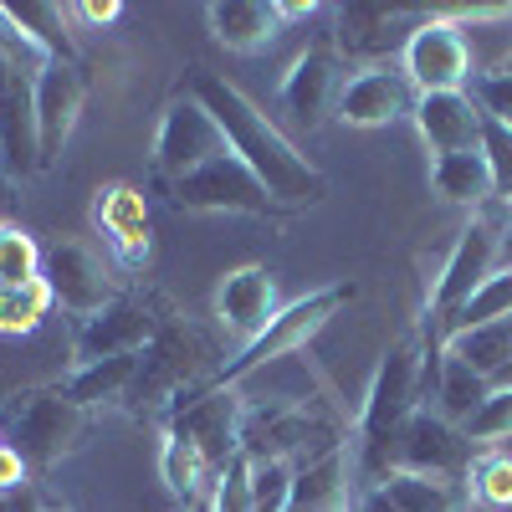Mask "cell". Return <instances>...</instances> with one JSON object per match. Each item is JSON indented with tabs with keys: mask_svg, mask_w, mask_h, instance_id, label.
Here are the masks:
<instances>
[{
	"mask_svg": "<svg viewBox=\"0 0 512 512\" xmlns=\"http://www.w3.org/2000/svg\"><path fill=\"white\" fill-rule=\"evenodd\" d=\"M185 93L205 103V113L221 123L226 149L272 190V200H277L282 210H303V205H318V200L328 195V175L292 149V139L236 88V82H226L221 72L195 67Z\"/></svg>",
	"mask_w": 512,
	"mask_h": 512,
	"instance_id": "cell-1",
	"label": "cell"
},
{
	"mask_svg": "<svg viewBox=\"0 0 512 512\" xmlns=\"http://www.w3.org/2000/svg\"><path fill=\"white\" fill-rule=\"evenodd\" d=\"M420 364H425V344L420 333L400 338V344L384 349L379 369H374V384L364 395V415H359V451H354V492H369L379 487L384 477L395 472V451H400V436H405V420L425 405L420 395Z\"/></svg>",
	"mask_w": 512,
	"mask_h": 512,
	"instance_id": "cell-2",
	"label": "cell"
},
{
	"mask_svg": "<svg viewBox=\"0 0 512 512\" xmlns=\"http://www.w3.org/2000/svg\"><path fill=\"white\" fill-rule=\"evenodd\" d=\"M88 415L67 384H26L0 400V441H6L41 482L57 461H67L82 441H88Z\"/></svg>",
	"mask_w": 512,
	"mask_h": 512,
	"instance_id": "cell-3",
	"label": "cell"
},
{
	"mask_svg": "<svg viewBox=\"0 0 512 512\" xmlns=\"http://www.w3.org/2000/svg\"><path fill=\"white\" fill-rule=\"evenodd\" d=\"M507 216H512L507 200H487L482 210H472V221H466V231L456 236L441 277L431 282V303H425V323L420 328H431L441 338L446 318H456L466 303H472V292L492 272H502V231H507Z\"/></svg>",
	"mask_w": 512,
	"mask_h": 512,
	"instance_id": "cell-4",
	"label": "cell"
},
{
	"mask_svg": "<svg viewBox=\"0 0 512 512\" xmlns=\"http://www.w3.org/2000/svg\"><path fill=\"white\" fill-rule=\"evenodd\" d=\"M210 359H216V354H210V344H205L195 328L164 323L154 333V344L139 354V374H134V384H128L123 405L134 410V415H164L185 390H195V384H205V379H216Z\"/></svg>",
	"mask_w": 512,
	"mask_h": 512,
	"instance_id": "cell-5",
	"label": "cell"
},
{
	"mask_svg": "<svg viewBox=\"0 0 512 512\" xmlns=\"http://www.w3.org/2000/svg\"><path fill=\"white\" fill-rule=\"evenodd\" d=\"M354 292H359L354 282H333V287H318V292H308V297H297V303H287L262 333L251 338V344H241V354H236L231 364L216 369V384H241L246 374L267 369V364H277V359H287V354H297L338 308L354 303Z\"/></svg>",
	"mask_w": 512,
	"mask_h": 512,
	"instance_id": "cell-6",
	"label": "cell"
},
{
	"mask_svg": "<svg viewBox=\"0 0 512 512\" xmlns=\"http://www.w3.org/2000/svg\"><path fill=\"white\" fill-rule=\"evenodd\" d=\"M477 451L472 436L461 431L456 420H446L441 410L420 405L410 420H405V436H400V451H395V472H415V477H436V482H451L461 487L477 466Z\"/></svg>",
	"mask_w": 512,
	"mask_h": 512,
	"instance_id": "cell-7",
	"label": "cell"
},
{
	"mask_svg": "<svg viewBox=\"0 0 512 512\" xmlns=\"http://www.w3.org/2000/svg\"><path fill=\"white\" fill-rule=\"evenodd\" d=\"M221 154H231V149H226V134H221V123L205 113L200 98L185 93V98H175V103L164 108L159 134H154V175H159L164 185L195 175L200 164L221 159Z\"/></svg>",
	"mask_w": 512,
	"mask_h": 512,
	"instance_id": "cell-8",
	"label": "cell"
},
{
	"mask_svg": "<svg viewBox=\"0 0 512 512\" xmlns=\"http://www.w3.org/2000/svg\"><path fill=\"white\" fill-rule=\"evenodd\" d=\"M169 200L180 210H226V216H282V205L272 200V190L251 175L236 154H221L200 164L195 175L169 185Z\"/></svg>",
	"mask_w": 512,
	"mask_h": 512,
	"instance_id": "cell-9",
	"label": "cell"
},
{
	"mask_svg": "<svg viewBox=\"0 0 512 512\" xmlns=\"http://www.w3.org/2000/svg\"><path fill=\"white\" fill-rule=\"evenodd\" d=\"M405 77L420 93H466L472 88V47H466V26L451 16H431L400 52Z\"/></svg>",
	"mask_w": 512,
	"mask_h": 512,
	"instance_id": "cell-10",
	"label": "cell"
},
{
	"mask_svg": "<svg viewBox=\"0 0 512 512\" xmlns=\"http://www.w3.org/2000/svg\"><path fill=\"white\" fill-rule=\"evenodd\" d=\"M0 169L26 180L41 169L36 149V67L0 47Z\"/></svg>",
	"mask_w": 512,
	"mask_h": 512,
	"instance_id": "cell-11",
	"label": "cell"
},
{
	"mask_svg": "<svg viewBox=\"0 0 512 512\" xmlns=\"http://www.w3.org/2000/svg\"><path fill=\"white\" fill-rule=\"evenodd\" d=\"M41 282L52 287V297L77 318V323H88L93 313H103L108 303H118V282L113 272L103 267V256L93 246H82V241H57L47 246V256H41Z\"/></svg>",
	"mask_w": 512,
	"mask_h": 512,
	"instance_id": "cell-12",
	"label": "cell"
},
{
	"mask_svg": "<svg viewBox=\"0 0 512 512\" xmlns=\"http://www.w3.org/2000/svg\"><path fill=\"white\" fill-rule=\"evenodd\" d=\"M159 328H164V303H159V297L123 292L118 303H108L103 313H93L88 323L77 328V364H98V359H118V354H144Z\"/></svg>",
	"mask_w": 512,
	"mask_h": 512,
	"instance_id": "cell-13",
	"label": "cell"
},
{
	"mask_svg": "<svg viewBox=\"0 0 512 512\" xmlns=\"http://www.w3.org/2000/svg\"><path fill=\"white\" fill-rule=\"evenodd\" d=\"M344 57H338L333 41H318V47H308L303 57H297L282 77V113L292 128H323L328 113H338V98H344Z\"/></svg>",
	"mask_w": 512,
	"mask_h": 512,
	"instance_id": "cell-14",
	"label": "cell"
},
{
	"mask_svg": "<svg viewBox=\"0 0 512 512\" xmlns=\"http://www.w3.org/2000/svg\"><path fill=\"white\" fill-rule=\"evenodd\" d=\"M169 436H185L216 472L241 456V425H246V400L236 395V384H216L205 390L195 405H185L180 415H169Z\"/></svg>",
	"mask_w": 512,
	"mask_h": 512,
	"instance_id": "cell-15",
	"label": "cell"
},
{
	"mask_svg": "<svg viewBox=\"0 0 512 512\" xmlns=\"http://www.w3.org/2000/svg\"><path fill=\"white\" fill-rule=\"evenodd\" d=\"M82 98H88V72L82 62L52 57L36 72V149H41V169H52L77 128Z\"/></svg>",
	"mask_w": 512,
	"mask_h": 512,
	"instance_id": "cell-16",
	"label": "cell"
},
{
	"mask_svg": "<svg viewBox=\"0 0 512 512\" xmlns=\"http://www.w3.org/2000/svg\"><path fill=\"white\" fill-rule=\"evenodd\" d=\"M93 226L108 241L113 262L123 272H144L154 262V216H149V200L134 185H103L93 200Z\"/></svg>",
	"mask_w": 512,
	"mask_h": 512,
	"instance_id": "cell-17",
	"label": "cell"
},
{
	"mask_svg": "<svg viewBox=\"0 0 512 512\" xmlns=\"http://www.w3.org/2000/svg\"><path fill=\"white\" fill-rule=\"evenodd\" d=\"M441 11H415V6H344L338 11V31L333 47L338 57H374V67L384 57L405 52V41Z\"/></svg>",
	"mask_w": 512,
	"mask_h": 512,
	"instance_id": "cell-18",
	"label": "cell"
},
{
	"mask_svg": "<svg viewBox=\"0 0 512 512\" xmlns=\"http://www.w3.org/2000/svg\"><path fill=\"white\" fill-rule=\"evenodd\" d=\"M420 88L405 77L400 62H369L359 77L344 82V98H338V118L354 123V128H384V123H400L415 118Z\"/></svg>",
	"mask_w": 512,
	"mask_h": 512,
	"instance_id": "cell-19",
	"label": "cell"
},
{
	"mask_svg": "<svg viewBox=\"0 0 512 512\" xmlns=\"http://www.w3.org/2000/svg\"><path fill=\"white\" fill-rule=\"evenodd\" d=\"M415 128L431 154H466V149H482L487 113L477 108L472 93H420Z\"/></svg>",
	"mask_w": 512,
	"mask_h": 512,
	"instance_id": "cell-20",
	"label": "cell"
},
{
	"mask_svg": "<svg viewBox=\"0 0 512 512\" xmlns=\"http://www.w3.org/2000/svg\"><path fill=\"white\" fill-rule=\"evenodd\" d=\"M277 313H282V303H277V282H272L267 267H241L216 292V318L241 338V344H251Z\"/></svg>",
	"mask_w": 512,
	"mask_h": 512,
	"instance_id": "cell-21",
	"label": "cell"
},
{
	"mask_svg": "<svg viewBox=\"0 0 512 512\" xmlns=\"http://www.w3.org/2000/svg\"><path fill=\"white\" fill-rule=\"evenodd\" d=\"M210 36L221 41L226 52H256L282 31V0H216L205 6Z\"/></svg>",
	"mask_w": 512,
	"mask_h": 512,
	"instance_id": "cell-22",
	"label": "cell"
},
{
	"mask_svg": "<svg viewBox=\"0 0 512 512\" xmlns=\"http://www.w3.org/2000/svg\"><path fill=\"white\" fill-rule=\"evenodd\" d=\"M456 507H461V487L415 477V472H390L354 502V512H456Z\"/></svg>",
	"mask_w": 512,
	"mask_h": 512,
	"instance_id": "cell-23",
	"label": "cell"
},
{
	"mask_svg": "<svg viewBox=\"0 0 512 512\" xmlns=\"http://www.w3.org/2000/svg\"><path fill=\"white\" fill-rule=\"evenodd\" d=\"M451 359H461L472 374H482L492 390L512 384V318H492V323H477V328H461L441 344Z\"/></svg>",
	"mask_w": 512,
	"mask_h": 512,
	"instance_id": "cell-24",
	"label": "cell"
},
{
	"mask_svg": "<svg viewBox=\"0 0 512 512\" xmlns=\"http://www.w3.org/2000/svg\"><path fill=\"white\" fill-rule=\"evenodd\" d=\"M431 190H436L446 205L482 210V205L492 200V175H487L482 149H466V154H436V159H431Z\"/></svg>",
	"mask_w": 512,
	"mask_h": 512,
	"instance_id": "cell-25",
	"label": "cell"
},
{
	"mask_svg": "<svg viewBox=\"0 0 512 512\" xmlns=\"http://www.w3.org/2000/svg\"><path fill=\"white\" fill-rule=\"evenodd\" d=\"M159 477H164V487L175 492L185 507H195V502H210V487H216V466H210L185 436H169L164 431V446H159Z\"/></svg>",
	"mask_w": 512,
	"mask_h": 512,
	"instance_id": "cell-26",
	"label": "cell"
},
{
	"mask_svg": "<svg viewBox=\"0 0 512 512\" xmlns=\"http://www.w3.org/2000/svg\"><path fill=\"white\" fill-rule=\"evenodd\" d=\"M139 374V354H118V359H98V364H77V374L67 379V395L82 410H98L128 395V384Z\"/></svg>",
	"mask_w": 512,
	"mask_h": 512,
	"instance_id": "cell-27",
	"label": "cell"
},
{
	"mask_svg": "<svg viewBox=\"0 0 512 512\" xmlns=\"http://www.w3.org/2000/svg\"><path fill=\"white\" fill-rule=\"evenodd\" d=\"M487 395H492V384L482 379V374H472L461 359H441V374H436V390H431V400H436V410L446 415V420H456V425H466L482 405H487Z\"/></svg>",
	"mask_w": 512,
	"mask_h": 512,
	"instance_id": "cell-28",
	"label": "cell"
},
{
	"mask_svg": "<svg viewBox=\"0 0 512 512\" xmlns=\"http://www.w3.org/2000/svg\"><path fill=\"white\" fill-rule=\"evenodd\" d=\"M0 21L16 26V31H26L47 57H67V62H77L72 36H67V11H62V6H41V0H31V6H0Z\"/></svg>",
	"mask_w": 512,
	"mask_h": 512,
	"instance_id": "cell-29",
	"label": "cell"
},
{
	"mask_svg": "<svg viewBox=\"0 0 512 512\" xmlns=\"http://www.w3.org/2000/svg\"><path fill=\"white\" fill-rule=\"evenodd\" d=\"M57 308V297L47 282H0V333H36L41 318Z\"/></svg>",
	"mask_w": 512,
	"mask_h": 512,
	"instance_id": "cell-30",
	"label": "cell"
},
{
	"mask_svg": "<svg viewBox=\"0 0 512 512\" xmlns=\"http://www.w3.org/2000/svg\"><path fill=\"white\" fill-rule=\"evenodd\" d=\"M492 318H512V267L492 272V277L472 292V303H466L456 318H446V328H441V344H446L451 333H461V328H477V323H492Z\"/></svg>",
	"mask_w": 512,
	"mask_h": 512,
	"instance_id": "cell-31",
	"label": "cell"
},
{
	"mask_svg": "<svg viewBox=\"0 0 512 512\" xmlns=\"http://www.w3.org/2000/svg\"><path fill=\"white\" fill-rule=\"evenodd\" d=\"M41 246L26 226L16 221H0V282H41Z\"/></svg>",
	"mask_w": 512,
	"mask_h": 512,
	"instance_id": "cell-32",
	"label": "cell"
},
{
	"mask_svg": "<svg viewBox=\"0 0 512 512\" xmlns=\"http://www.w3.org/2000/svg\"><path fill=\"white\" fill-rule=\"evenodd\" d=\"M246 466H251V507L256 512H287L297 466L292 461H246Z\"/></svg>",
	"mask_w": 512,
	"mask_h": 512,
	"instance_id": "cell-33",
	"label": "cell"
},
{
	"mask_svg": "<svg viewBox=\"0 0 512 512\" xmlns=\"http://www.w3.org/2000/svg\"><path fill=\"white\" fill-rule=\"evenodd\" d=\"M466 492L482 507H512V456H477Z\"/></svg>",
	"mask_w": 512,
	"mask_h": 512,
	"instance_id": "cell-34",
	"label": "cell"
},
{
	"mask_svg": "<svg viewBox=\"0 0 512 512\" xmlns=\"http://www.w3.org/2000/svg\"><path fill=\"white\" fill-rule=\"evenodd\" d=\"M482 159H487V175H492V200L512 205V128L487 118V128H482Z\"/></svg>",
	"mask_w": 512,
	"mask_h": 512,
	"instance_id": "cell-35",
	"label": "cell"
},
{
	"mask_svg": "<svg viewBox=\"0 0 512 512\" xmlns=\"http://www.w3.org/2000/svg\"><path fill=\"white\" fill-rule=\"evenodd\" d=\"M466 436H472V446H487V441H502L512 436V384H502V390L487 395V405L461 425Z\"/></svg>",
	"mask_w": 512,
	"mask_h": 512,
	"instance_id": "cell-36",
	"label": "cell"
},
{
	"mask_svg": "<svg viewBox=\"0 0 512 512\" xmlns=\"http://www.w3.org/2000/svg\"><path fill=\"white\" fill-rule=\"evenodd\" d=\"M466 93L477 98V108H482L492 123L512 128V72H507V67L477 72V77H472V88H466Z\"/></svg>",
	"mask_w": 512,
	"mask_h": 512,
	"instance_id": "cell-37",
	"label": "cell"
},
{
	"mask_svg": "<svg viewBox=\"0 0 512 512\" xmlns=\"http://www.w3.org/2000/svg\"><path fill=\"white\" fill-rule=\"evenodd\" d=\"M36 477H31V466L11 451V446H0V497H16L21 487H31Z\"/></svg>",
	"mask_w": 512,
	"mask_h": 512,
	"instance_id": "cell-38",
	"label": "cell"
},
{
	"mask_svg": "<svg viewBox=\"0 0 512 512\" xmlns=\"http://www.w3.org/2000/svg\"><path fill=\"white\" fill-rule=\"evenodd\" d=\"M11 502V512H62L57 502H47V497H41V487L31 482V487H21L16 497H6Z\"/></svg>",
	"mask_w": 512,
	"mask_h": 512,
	"instance_id": "cell-39",
	"label": "cell"
},
{
	"mask_svg": "<svg viewBox=\"0 0 512 512\" xmlns=\"http://www.w3.org/2000/svg\"><path fill=\"white\" fill-rule=\"evenodd\" d=\"M72 16H82V21H118L123 6H118V0H103V6H98V0H88V6H72Z\"/></svg>",
	"mask_w": 512,
	"mask_h": 512,
	"instance_id": "cell-40",
	"label": "cell"
},
{
	"mask_svg": "<svg viewBox=\"0 0 512 512\" xmlns=\"http://www.w3.org/2000/svg\"><path fill=\"white\" fill-rule=\"evenodd\" d=\"M502 267H512V216H507V231H502Z\"/></svg>",
	"mask_w": 512,
	"mask_h": 512,
	"instance_id": "cell-41",
	"label": "cell"
},
{
	"mask_svg": "<svg viewBox=\"0 0 512 512\" xmlns=\"http://www.w3.org/2000/svg\"><path fill=\"white\" fill-rule=\"evenodd\" d=\"M6 190H11V175H0V205H6V200H11ZM0 221H6V216H0Z\"/></svg>",
	"mask_w": 512,
	"mask_h": 512,
	"instance_id": "cell-42",
	"label": "cell"
},
{
	"mask_svg": "<svg viewBox=\"0 0 512 512\" xmlns=\"http://www.w3.org/2000/svg\"><path fill=\"white\" fill-rule=\"evenodd\" d=\"M185 512H210V502H195V507H185Z\"/></svg>",
	"mask_w": 512,
	"mask_h": 512,
	"instance_id": "cell-43",
	"label": "cell"
},
{
	"mask_svg": "<svg viewBox=\"0 0 512 512\" xmlns=\"http://www.w3.org/2000/svg\"><path fill=\"white\" fill-rule=\"evenodd\" d=\"M0 512H11V502H6V497H0Z\"/></svg>",
	"mask_w": 512,
	"mask_h": 512,
	"instance_id": "cell-44",
	"label": "cell"
},
{
	"mask_svg": "<svg viewBox=\"0 0 512 512\" xmlns=\"http://www.w3.org/2000/svg\"><path fill=\"white\" fill-rule=\"evenodd\" d=\"M502 67H507V72H512V52H507V62H502Z\"/></svg>",
	"mask_w": 512,
	"mask_h": 512,
	"instance_id": "cell-45",
	"label": "cell"
},
{
	"mask_svg": "<svg viewBox=\"0 0 512 512\" xmlns=\"http://www.w3.org/2000/svg\"><path fill=\"white\" fill-rule=\"evenodd\" d=\"M0 175H6V169H0Z\"/></svg>",
	"mask_w": 512,
	"mask_h": 512,
	"instance_id": "cell-46",
	"label": "cell"
},
{
	"mask_svg": "<svg viewBox=\"0 0 512 512\" xmlns=\"http://www.w3.org/2000/svg\"><path fill=\"white\" fill-rule=\"evenodd\" d=\"M0 446H6V441H0Z\"/></svg>",
	"mask_w": 512,
	"mask_h": 512,
	"instance_id": "cell-47",
	"label": "cell"
}]
</instances>
